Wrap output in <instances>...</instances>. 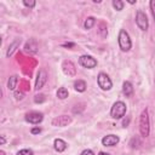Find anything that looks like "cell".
I'll use <instances>...</instances> for the list:
<instances>
[{"label":"cell","instance_id":"6da1fadb","mask_svg":"<svg viewBox=\"0 0 155 155\" xmlns=\"http://www.w3.org/2000/svg\"><path fill=\"white\" fill-rule=\"evenodd\" d=\"M139 132L143 137H148L150 133V122L147 109H144L139 116Z\"/></svg>","mask_w":155,"mask_h":155},{"label":"cell","instance_id":"7a4b0ae2","mask_svg":"<svg viewBox=\"0 0 155 155\" xmlns=\"http://www.w3.org/2000/svg\"><path fill=\"white\" fill-rule=\"evenodd\" d=\"M117 41H119V46H120L121 51L127 52V51L131 50V47H132V41H131V38H130L128 33H127L125 29H121V30H120Z\"/></svg>","mask_w":155,"mask_h":155},{"label":"cell","instance_id":"3957f363","mask_svg":"<svg viewBox=\"0 0 155 155\" xmlns=\"http://www.w3.org/2000/svg\"><path fill=\"white\" fill-rule=\"evenodd\" d=\"M125 114H126V104H125L124 102H121V101L115 102V103L113 104L111 109H110V115H111V117L119 120V119H121L122 116H125Z\"/></svg>","mask_w":155,"mask_h":155},{"label":"cell","instance_id":"277c9868","mask_svg":"<svg viewBox=\"0 0 155 155\" xmlns=\"http://www.w3.org/2000/svg\"><path fill=\"white\" fill-rule=\"evenodd\" d=\"M97 84L103 91H109L113 87V81L105 73H99L97 76Z\"/></svg>","mask_w":155,"mask_h":155},{"label":"cell","instance_id":"5b68a950","mask_svg":"<svg viewBox=\"0 0 155 155\" xmlns=\"http://www.w3.org/2000/svg\"><path fill=\"white\" fill-rule=\"evenodd\" d=\"M136 24H137V27H138L140 30H143V31L147 30L148 27H149L147 15H145L143 11H140V10H138L137 13H136Z\"/></svg>","mask_w":155,"mask_h":155},{"label":"cell","instance_id":"8992f818","mask_svg":"<svg viewBox=\"0 0 155 155\" xmlns=\"http://www.w3.org/2000/svg\"><path fill=\"white\" fill-rule=\"evenodd\" d=\"M79 63H80V65H82L84 68H87V69H92V68L97 67V61L92 56H88V54L81 56L79 58Z\"/></svg>","mask_w":155,"mask_h":155},{"label":"cell","instance_id":"52a82bcc","mask_svg":"<svg viewBox=\"0 0 155 155\" xmlns=\"http://www.w3.org/2000/svg\"><path fill=\"white\" fill-rule=\"evenodd\" d=\"M47 81V73L44 68H41L39 71H38V75H36V80H35V90H41L44 87V85L46 84Z\"/></svg>","mask_w":155,"mask_h":155},{"label":"cell","instance_id":"ba28073f","mask_svg":"<svg viewBox=\"0 0 155 155\" xmlns=\"http://www.w3.org/2000/svg\"><path fill=\"white\" fill-rule=\"evenodd\" d=\"M25 121L29 122V124H33V125H36V124H40L44 119V115L41 113H38V111H30V113H27L25 116H24Z\"/></svg>","mask_w":155,"mask_h":155},{"label":"cell","instance_id":"9c48e42d","mask_svg":"<svg viewBox=\"0 0 155 155\" xmlns=\"http://www.w3.org/2000/svg\"><path fill=\"white\" fill-rule=\"evenodd\" d=\"M71 122V117L69 115H61L52 120V126L56 127H65Z\"/></svg>","mask_w":155,"mask_h":155},{"label":"cell","instance_id":"30bf717a","mask_svg":"<svg viewBox=\"0 0 155 155\" xmlns=\"http://www.w3.org/2000/svg\"><path fill=\"white\" fill-rule=\"evenodd\" d=\"M62 68H63L64 74L68 76H74L76 74V68L71 61H64L62 64Z\"/></svg>","mask_w":155,"mask_h":155},{"label":"cell","instance_id":"8fae6325","mask_svg":"<svg viewBox=\"0 0 155 155\" xmlns=\"http://www.w3.org/2000/svg\"><path fill=\"white\" fill-rule=\"evenodd\" d=\"M119 140H120V138L116 134H108L102 138V144L104 147H114L119 143Z\"/></svg>","mask_w":155,"mask_h":155},{"label":"cell","instance_id":"7c38bea8","mask_svg":"<svg viewBox=\"0 0 155 155\" xmlns=\"http://www.w3.org/2000/svg\"><path fill=\"white\" fill-rule=\"evenodd\" d=\"M53 148H54L56 151L62 153V151H64V150L67 149V143H65L63 139L57 138V139H54V142H53Z\"/></svg>","mask_w":155,"mask_h":155},{"label":"cell","instance_id":"4fadbf2b","mask_svg":"<svg viewBox=\"0 0 155 155\" xmlns=\"http://www.w3.org/2000/svg\"><path fill=\"white\" fill-rule=\"evenodd\" d=\"M122 93L126 96V97H131L133 94V86L130 81H125L122 84Z\"/></svg>","mask_w":155,"mask_h":155},{"label":"cell","instance_id":"5bb4252c","mask_svg":"<svg viewBox=\"0 0 155 155\" xmlns=\"http://www.w3.org/2000/svg\"><path fill=\"white\" fill-rule=\"evenodd\" d=\"M17 82H18V79L16 75H12L8 78V81H7V88L10 91H15L16 90V86H17Z\"/></svg>","mask_w":155,"mask_h":155},{"label":"cell","instance_id":"9a60e30c","mask_svg":"<svg viewBox=\"0 0 155 155\" xmlns=\"http://www.w3.org/2000/svg\"><path fill=\"white\" fill-rule=\"evenodd\" d=\"M86 82L84 81V80H76L75 82H74V88L78 91V92H85V90H86Z\"/></svg>","mask_w":155,"mask_h":155},{"label":"cell","instance_id":"2e32d148","mask_svg":"<svg viewBox=\"0 0 155 155\" xmlns=\"http://www.w3.org/2000/svg\"><path fill=\"white\" fill-rule=\"evenodd\" d=\"M19 44H21V40H15V41L8 46V50H7V52H6V57L12 56V54H13V52L16 51V48L19 46Z\"/></svg>","mask_w":155,"mask_h":155},{"label":"cell","instance_id":"e0dca14e","mask_svg":"<svg viewBox=\"0 0 155 155\" xmlns=\"http://www.w3.org/2000/svg\"><path fill=\"white\" fill-rule=\"evenodd\" d=\"M36 42L34 40H30L25 44V51H29V52H36L38 51V45H35Z\"/></svg>","mask_w":155,"mask_h":155},{"label":"cell","instance_id":"ac0fdd59","mask_svg":"<svg viewBox=\"0 0 155 155\" xmlns=\"http://www.w3.org/2000/svg\"><path fill=\"white\" fill-rule=\"evenodd\" d=\"M68 90L65 88V87H59L58 88V91H57V97L59 98V99H65L67 97H68Z\"/></svg>","mask_w":155,"mask_h":155},{"label":"cell","instance_id":"d6986e66","mask_svg":"<svg viewBox=\"0 0 155 155\" xmlns=\"http://www.w3.org/2000/svg\"><path fill=\"white\" fill-rule=\"evenodd\" d=\"M94 23H96V18L94 17H87L85 23H84V27H85V29H91L94 25Z\"/></svg>","mask_w":155,"mask_h":155},{"label":"cell","instance_id":"ffe728a7","mask_svg":"<svg viewBox=\"0 0 155 155\" xmlns=\"http://www.w3.org/2000/svg\"><path fill=\"white\" fill-rule=\"evenodd\" d=\"M113 7L116 10V11H121V10H124V6H125V4L121 1V0H113Z\"/></svg>","mask_w":155,"mask_h":155},{"label":"cell","instance_id":"44dd1931","mask_svg":"<svg viewBox=\"0 0 155 155\" xmlns=\"http://www.w3.org/2000/svg\"><path fill=\"white\" fill-rule=\"evenodd\" d=\"M17 155H33V150L31 149H22L17 153Z\"/></svg>","mask_w":155,"mask_h":155},{"label":"cell","instance_id":"7402d4cb","mask_svg":"<svg viewBox=\"0 0 155 155\" xmlns=\"http://www.w3.org/2000/svg\"><path fill=\"white\" fill-rule=\"evenodd\" d=\"M23 5H24V6H27V7H29V8H33V7L36 5V2H35V1H28V0H23Z\"/></svg>","mask_w":155,"mask_h":155},{"label":"cell","instance_id":"603a6c76","mask_svg":"<svg viewBox=\"0 0 155 155\" xmlns=\"http://www.w3.org/2000/svg\"><path fill=\"white\" fill-rule=\"evenodd\" d=\"M150 11H151V15H153V18H154V22H155V0L150 1Z\"/></svg>","mask_w":155,"mask_h":155},{"label":"cell","instance_id":"cb8c5ba5","mask_svg":"<svg viewBox=\"0 0 155 155\" xmlns=\"http://www.w3.org/2000/svg\"><path fill=\"white\" fill-rule=\"evenodd\" d=\"M80 155H94V153L91 150V149H85V150H82L81 151V154Z\"/></svg>","mask_w":155,"mask_h":155},{"label":"cell","instance_id":"d4e9b609","mask_svg":"<svg viewBox=\"0 0 155 155\" xmlns=\"http://www.w3.org/2000/svg\"><path fill=\"white\" fill-rule=\"evenodd\" d=\"M45 98H44V94H40V96H35V103H40V102H42Z\"/></svg>","mask_w":155,"mask_h":155},{"label":"cell","instance_id":"484cf974","mask_svg":"<svg viewBox=\"0 0 155 155\" xmlns=\"http://www.w3.org/2000/svg\"><path fill=\"white\" fill-rule=\"evenodd\" d=\"M33 134H39L40 132H41V128L40 127H34V128H31V131H30Z\"/></svg>","mask_w":155,"mask_h":155},{"label":"cell","instance_id":"4316f807","mask_svg":"<svg viewBox=\"0 0 155 155\" xmlns=\"http://www.w3.org/2000/svg\"><path fill=\"white\" fill-rule=\"evenodd\" d=\"M15 96H16V99H17V101L23 99V93H22V92H16Z\"/></svg>","mask_w":155,"mask_h":155},{"label":"cell","instance_id":"83f0119b","mask_svg":"<svg viewBox=\"0 0 155 155\" xmlns=\"http://www.w3.org/2000/svg\"><path fill=\"white\" fill-rule=\"evenodd\" d=\"M5 142H6L5 136H0V144H1V145H4V144H5Z\"/></svg>","mask_w":155,"mask_h":155},{"label":"cell","instance_id":"f1b7e54d","mask_svg":"<svg viewBox=\"0 0 155 155\" xmlns=\"http://www.w3.org/2000/svg\"><path fill=\"white\" fill-rule=\"evenodd\" d=\"M63 46H65V47H73V46H74V44H71V42H70V44H64Z\"/></svg>","mask_w":155,"mask_h":155},{"label":"cell","instance_id":"f546056e","mask_svg":"<svg viewBox=\"0 0 155 155\" xmlns=\"http://www.w3.org/2000/svg\"><path fill=\"white\" fill-rule=\"evenodd\" d=\"M98 155H109V154H108V153H104V151H101Z\"/></svg>","mask_w":155,"mask_h":155},{"label":"cell","instance_id":"4dcf8cb0","mask_svg":"<svg viewBox=\"0 0 155 155\" xmlns=\"http://www.w3.org/2000/svg\"><path fill=\"white\" fill-rule=\"evenodd\" d=\"M0 155H5V151H4V150H1V151H0Z\"/></svg>","mask_w":155,"mask_h":155}]
</instances>
